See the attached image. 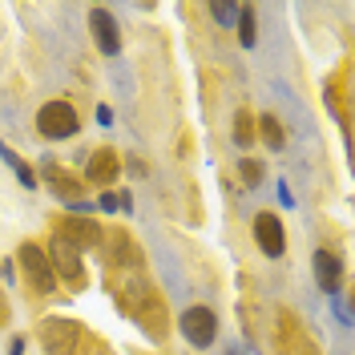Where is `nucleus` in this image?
<instances>
[{"label":"nucleus","mask_w":355,"mask_h":355,"mask_svg":"<svg viewBox=\"0 0 355 355\" xmlns=\"http://www.w3.org/2000/svg\"><path fill=\"white\" fill-rule=\"evenodd\" d=\"M37 130H41L49 141H65V137H73V133L81 130V121H77V110H73L69 101H49V105H41V113H37Z\"/></svg>","instance_id":"f257e3e1"},{"label":"nucleus","mask_w":355,"mask_h":355,"mask_svg":"<svg viewBox=\"0 0 355 355\" xmlns=\"http://www.w3.org/2000/svg\"><path fill=\"white\" fill-rule=\"evenodd\" d=\"M41 343L49 355H73L77 343H81V327L65 315H49L41 323Z\"/></svg>","instance_id":"f03ea898"},{"label":"nucleus","mask_w":355,"mask_h":355,"mask_svg":"<svg viewBox=\"0 0 355 355\" xmlns=\"http://www.w3.org/2000/svg\"><path fill=\"white\" fill-rule=\"evenodd\" d=\"M17 259H21V270H24V279H28L33 291H41V295L57 291V275H53V266H49V254H44L37 243H24Z\"/></svg>","instance_id":"7ed1b4c3"},{"label":"nucleus","mask_w":355,"mask_h":355,"mask_svg":"<svg viewBox=\"0 0 355 355\" xmlns=\"http://www.w3.org/2000/svg\"><path fill=\"white\" fill-rule=\"evenodd\" d=\"M49 266H53V275L57 279H65L69 287H81L85 283V266H81V254L73 250V246L61 239V234H53V243H49Z\"/></svg>","instance_id":"20e7f679"},{"label":"nucleus","mask_w":355,"mask_h":355,"mask_svg":"<svg viewBox=\"0 0 355 355\" xmlns=\"http://www.w3.org/2000/svg\"><path fill=\"white\" fill-rule=\"evenodd\" d=\"M178 327L186 335V343H194V347H210L218 339V319H214L210 307H186L182 319H178Z\"/></svg>","instance_id":"39448f33"},{"label":"nucleus","mask_w":355,"mask_h":355,"mask_svg":"<svg viewBox=\"0 0 355 355\" xmlns=\"http://www.w3.org/2000/svg\"><path fill=\"white\" fill-rule=\"evenodd\" d=\"M130 291H133V319L154 335V339H162V335H166V327L157 323V319H162V303H157V295L150 291V283H137V287H130Z\"/></svg>","instance_id":"423d86ee"},{"label":"nucleus","mask_w":355,"mask_h":355,"mask_svg":"<svg viewBox=\"0 0 355 355\" xmlns=\"http://www.w3.org/2000/svg\"><path fill=\"white\" fill-rule=\"evenodd\" d=\"M254 243L263 246L266 259H283V250H287V234H283L279 214H259V218H254Z\"/></svg>","instance_id":"0eeeda50"},{"label":"nucleus","mask_w":355,"mask_h":355,"mask_svg":"<svg viewBox=\"0 0 355 355\" xmlns=\"http://www.w3.org/2000/svg\"><path fill=\"white\" fill-rule=\"evenodd\" d=\"M89 28H93V41L105 57H117L121 53V33H117V21H113L110 8H93L89 12Z\"/></svg>","instance_id":"6e6552de"},{"label":"nucleus","mask_w":355,"mask_h":355,"mask_svg":"<svg viewBox=\"0 0 355 355\" xmlns=\"http://www.w3.org/2000/svg\"><path fill=\"white\" fill-rule=\"evenodd\" d=\"M315 283L323 287V295H339V283H343V263L335 250H315Z\"/></svg>","instance_id":"1a4fd4ad"},{"label":"nucleus","mask_w":355,"mask_h":355,"mask_svg":"<svg viewBox=\"0 0 355 355\" xmlns=\"http://www.w3.org/2000/svg\"><path fill=\"white\" fill-rule=\"evenodd\" d=\"M57 234H61L73 250H81V246H101V239H105L101 226H97V222H85V218H65Z\"/></svg>","instance_id":"9d476101"},{"label":"nucleus","mask_w":355,"mask_h":355,"mask_svg":"<svg viewBox=\"0 0 355 355\" xmlns=\"http://www.w3.org/2000/svg\"><path fill=\"white\" fill-rule=\"evenodd\" d=\"M117 170H121V162H117V154H113V150H97V154H89V166H85L89 182L110 186L113 178H117Z\"/></svg>","instance_id":"9b49d317"},{"label":"nucleus","mask_w":355,"mask_h":355,"mask_svg":"<svg viewBox=\"0 0 355 355\" xmlns=\"http://www.w3.org/2000/svg\"><path fill=\"white\" fill-rule=\"evenodd\" d=\"M44 182L53 186V194L57 198H65V202H77V190H81V182L73 174H65L57 162H44Z\"/></svg>","instance_id":"f8f14e48"},{"label":"nucleus","mask_w":355,"mask_h":355,"mask_svg":"<svg viewBox=\"0 0 355 355\" xmlns=\"http://www.w3.org/2000/svg\"><path fill=\"white\" fill-rule=\"evenodd\" d=\"M254 125H259L254 133L266 141V150H283V146H287V133H283V125H279V117H275V113H263Z\"/></svg>","instance_id":"ddd939ff"},{"label":"nucleus","mask_w":355,"mask_h":355,"mask_svg":"<svg viewBox=\"0 0 355 355\" xmlns=\"http://www.w3.org/2000/svg\"><path fill=\"white\" fill-rule=\"evenodd\" d=\"M239 41H243V49H254V41H259V33H254V28H259V24H254V8H250V4H239Z\"/></svg>","instance_id":"4468645a"},{"label":"nucleus","mask_w":355,"mask_h":355,"mask_svg":"<svg viewBox=\"0 0 355 355\" xmlns=\"http://www.w3.org/2000/svg\"><path fill=\"white\" fill-rule=\"evenodd\" d=\"M234 141H239V146H250V141H254V117L246 110L234 113Z\"/></svg>","instance_id":"2eb2a0df"},{"label":"nucleus","mask_w":355,"mask_h":355,"mask_svg":"<svg viewBox=\"0 0 355 355\" xmlns=\"http://www.w3.org/2000/svg\"><path fill=\"white\" fill-rule=\"evenodd\" d=\"M0 157H4V162H8V166L17 170V178H21L24 186H37V174H33V170L24 166L21 157H17V154H12V150H8V146H4V141H0Z\"/></svg>","instance_id":"dca6fc26"},{"label":"nucleus","mask_w":355,"mask_h":355,"mask_svg":"<svg viewBox=\"0 0 355 355\" xmlns=\"http://www.w3.org/2000/svg\"><path fill=\"white\" fill-rule=\"evenodd\" d=\"M113 246H117V263L137 266V246L130 243V234H113Z\"/></svg>","instance_id":"f3484780"},{"label":"nucleus","mask_w":355,"mask_h":355,"mask_svg":"<svg viewBox=\"0 0 355 355\" xmlns=\"http://www.w3.org/2000/svg\"><path fill=\"white\" fill-rule=\"evenodd\" d=\"M210 17H214L222 28H230V24L239 21V4H210Z\"/></svg>","instance_id":"a211bd4d"},{"label":"nucleus","mask_w":355,"mask_h":355,"mask_svg":"<svg viewBox=\"0 0 355 355\" xmlns=\"http://www.w3.org/2000/svg\"><path fill=\"white\" fill-rule=\"evenodd\" d=\"M239 174H243L246 186H259V182H263V166H259L254 157H243V162H239Z\"/></svg>","instance_id":"6ab92c4d"},{"label":"nucleus","mask_w":355,"mask_h":355,"mask_svg":"<svg viewBox=\"0 0 355 355\" xmlns=\"http://www.w3.org/2000/svg\"><path fill=\"white\" fill-rule=\"evenodd\" d=\"M331 299H335V315H339V323H343V327H352V307H347L339 295H331Z\"/></svg>","instance_id":"aec40b11"},{"label":"nucleus","mask_w":355,"mask_h":355,"mask_svg":"<svg viewBox=\"0 0 355 355\" xmlns=\"http://www.w3.org/2000/svg\"><path fill=\"white\" fill-rule=\"evenodd\" d=\"M97 125H101V130L113 125V110H110V105H97Z\"/></svg>","instance_id":"412c9836"},{"label":"nucleus","mask_w":355,"mask_h":355,"mask_svg":"<svg viewBox=\"0 0 355 355\" xmlns=\"http://www.w3.org/2000/svg\"><path fill=\"white\" fill-rule=\"evenodd\" d=\"M101 210H105V214H113V210H121V206H117V198H113V194H101Z\"/></svg>","instance_id":"4be33fe9"},{"label":"nucleus","mask_w":355,"mask_h":355,"mask_svg":"<svg viewBox=\"0 0 355 355\" xmlns=\"http://www.w3.org/2000/svg\"><path fill=\"white\" fill-rule=\"evenodd\" d=\"M279 202H283V206H295V194H291V190H287V182L279 186Z\"/></svg>","instance_id":"5701e85b"},{"label":"nucleus","mask_w":355,"mask_h":355,"mask_svg":"<svg viewBox=\"0 0 355 355\" xmlns=\"http://www.w3.org/2000/svg\"><path fill=\"white\" fill-rule=\"evenodd\" d=\"M8 323V299H4V287H0V327Z\"/></svg>","instance_id":"b1692460"},{"label":"nucleus","mask_w":355,"mask_h":355,"mask_svg":"<svg viewBox=\"0 0 355 355\" xmlns=\"http://www.w3.org/2000/svg\"><path fill=\"white\" fill-rule=\"evenodd\" d=\"M69 210H77V214H89V202H85V198H77V202H69Z\"/></svg>","instance_id":"393cba45"},{"label":"nucleus","mask_w":355,"mask_h":355,"mask_svg":"<svg viewBox=\"0 0 355 355\" xmlns=\"http://www.w3.org/2000/svg\"><path fill=\"white\" fill-rule=\"evenodd\" d=\"M8 355H24V339H12V352Z\"/></svg>","instance_id":"a878e982"},{"label":"nucleus","mask_w":355,"mask_h":355,"mask_svg":"<svg viewBox=\"0 0 355 355\" xmlns=\"http://www.w3.org/2000/svg\"><path fill=\"white\" fill-rule=\"evenodd\" d=\"M230 355H246V347H230Z\"/></svg>","instance_id":"bb28decb"}]
</instances>
